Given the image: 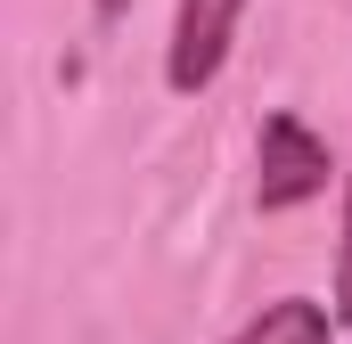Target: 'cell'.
<instances>
[{"label": "cell", "mask_w": 352, "mask_h": 344, "mask_svg": "<svg viewBox=\"0 0 352 344\" xmlns=\"http://www.w3.org/2000/svg\"><path fill=\"white\" fill-rule=\"evenodd\" d=\"M328 140L311 131V123H295V115H270L263 123V172H254V197H263V213H287V205H311L320 189H328Z\"/></svg>", "instance_id": "cell-1"}, {"label": "cell", "mask_w": 352, "mask_h": 344, "mask_svg": "<svg viewBox=\"0 0 352 344\" xmlns=\"http://www.w3.org/2000/svg\"><path fill=\"white\" fill-rule=\"evenodd\" d=\"M238 17H246V0H180L173 8V58H164L173 90H205L221 74V58L238 41Z\"/></svg>", "instance_id": "cell-2"}, {"label": "cell", "mask_w": 352, "mask_h": 344, "mask_svg": "<svg viewBox=\"0 0 352 344\" xmlns=\"http://www.w3.org/2000/svg\"><path fill=\"white\" fill-rule=\"evenodd\" d=\"M230 344H328V312L311 295H278V303H263V320H246Z\"/></svg>", "instance_id": "cell-3"}, {"label": "cell", "mask_w": 352, "mask_h": 344, "mask_svg": "<svg viewBox=\"0 0 352 344\" xmlns=\"http://www.w3.org/2000/svg\"><path fill=\"white\" fill-rule=\"evenodd\" d=\"M336 320H352V172H344V238H336Z\"/></svg>", "instance_id": "cell-4"}]
</instances>
